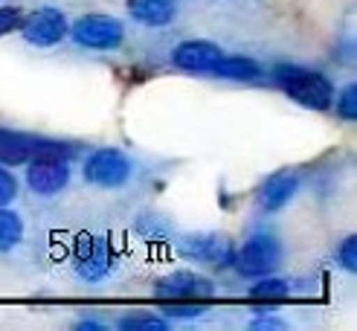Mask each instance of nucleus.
<instances>
[{
    "label": "nucleus",
    "mask_w": 357,
    "mask_h": 331,
    "mask_svg": "<svg viewBox=\"0 0 357 331\" xmlns=\"http://www.w3.org/2000/svg\"><path fill=\"white\" fill-rule=\"evenodd\" d=\"M84 180L99 189H122L134 174V160L122 148H96L84 160Z\"/></svg>",
    "instance_id": "nucleus-4"
},
{
    "label": "nucleus",
    "mask_w": 357,
    "mask_h": 331,
    "mask_svg": "<svg viewBox=\"0 0 357 331\" xmlns=\"http://www.w3.org/2000/svg\"><path fill=\"white\" fill-rule=\"evenodd\" d=\"M331 108L337 111V116H340L343 122H354L357 119V84L354 82H349L340 93H334Z\"/></svg>",
    "instance_id": "nucleus-18"
},
{
    "label": "nucleus",
    "mask_w": 357,
    "mask_h": 331,
    "mask_svg": "<svg viewBox=\"0 0 357 331\" xmlns=\"http://www.w3.org/2000/svg\"><path fill=\"white\" fill-rule=\"evenodd\" d=\"M296 192H299V174L294 169H282L259 186L256 201L264 213H279L296 198Z\"/></svg>",
    "instance_id": "nucleus-11"
},
{
    "label": "nucleus",
    "mask_w": 357,
    "mask_h": 331,
    "mask_svg": "<svg viewBox=\"0 0 357 331\" xmlns=\"http://www.w3.org/2000/svg\"><path fill=\"white\" fill-rule=\"evenodd\" d=\"M215 79H229V82H256L261 76V67L259 61L247 59V56H227L218 61V67L212 70Z\"/></svg>",
    "instance_id": "nucleus-14"
},
{
    "label": "nucleus",
    "mask_w": 357,
    "mask_h": 331,
    "mask_svg": "<svg viewBox=\"0 0 357 331\" xmlns=\"http://www.w3.org/2000/svg\"><path fill=\"white\" fill-rule=\"evenodd\" d=\"M76 328H82V331H105V325L96 323V320H79Z\"/></svg>",
    "instance_id": "nucleus-24"
},
{
    "label": "nucleus",
    "mask_w": 357,
    "mask_h": 331,
    "mask_svg": "<svg viewBox=\"0 0 357 331\" xmlns=\"http://www.w3.org/2000/svg\"><path fill=\"white\" fill-rule=\"evenodd\" d=\"M122 331H166L169 320L166 317H157V314H146V311H137V314H125L116 323Z\"/></svg>",
    "instance_id": "nucleus-17"
},
{
    "label": "nucleus",
    "mask_w": 357,
    "mask_h": 331,
    "mask_svg": "<svg viewBox=\"0 0 357 331\" xmlns=\"http://www.w3.org/2000/svg\"><path fill=\"white\" fill-rule=\"evenodd\" d=\"M151 293H154V300L169 302V305H174V302H206L215 296V282L198 270H172L163 279H157Z\"/></svg>",
    "instance_id": "nucleus-3"
},
{
    "label": "nucleus",
    "mask_w": 357,
    "mask_h": 331,
    "mask_svg": "<svg viewBox=\"0 0 357 331\" xmlns=\"http://www.w3.org/2000/svg\"><path fill=\"white\" fill-rule=\"evenodd\" d=\"M177 256L186 261H198V265H209V268H229L233 265L236 247L229 244L227 236L195 233V236H183L177 241Z\"/></svg>",
    "instance_id": "nucleus-8"
},
{
    "label": "nucleus",
    "mask_w": 357,
    "mask_h": 331,
    "mask_svg": "<svg viewBox=\"0 0 357 331\" xmlns=\"http://www.w3.org/2000/svg\"><path fill=\"white\" fill-rule=\"evenodd\" d=\"M337 265L349 273L357 270V238L354 236H346L340 241V247H337Z\"/></svg>",
    "instance_id": "nucleus-20"
},
{
    "label": "nucleus",
    "mask_w": 357,
    "mask_h": 331,
    "mask_svg": "<svg viewBox=\"0 0 357 331\" xmlns=\"http://www.w3.org/2000/svg\"><path fill=\"white\" fill-rule=\"evenodd\" d=\"M250 325H253V328H288V323L276 320V317H259V320H253Z\"/></svg>",
    "instance_id": "nucleus-23"
},
{
    "label": "nucleus",
    "mask_w": 357,
    "mask_h": 331,
    "mask_svg": "<svg viewBox=\"0 0 357 331\" xmlns=\"http://www.w3.org/2000/svg\"><path fill=\"white\" fill-rule=\"evenodd\" d=\"M284 250L276 236L271 233H256L250 236L233 256V268L247 276V279H259V276H271L282 268Z\"/></svg>",
    "instance_id": "nucleus-2"
},
{
    "label": "nucleus",
    "mask_w": 357,
    "mask_h": 331,
    "mask_svg": "<svg viewBox=\"0 0 357 331\" xmlns=\"http://www.w3.org/2000/svg\"><path fill=\"white\" fill-rule=\"evenodd\" d=\"M224 59V49L215 41H204V38H192L177 44L172 52L174 67L186 70V73H209L218 67V61Z\"/></svg>",
    "instance_id": "nucleus-10"
},
{
    "label": "nucleus",
    "mask_w": 357,
    "mask_h": 331,
    "mask_svg": "<svg viewBox=\"0 0 357 331\" xmlns=\"http://www.w3.org/2000/svg\"><path fill=\"white\" fill-rule=\"evenodd\" d=\"M128 12L137 24L169 26L177 17V0H128Z\"/></svg>",
    "instance_id": "nucleus-12"
},
{
    "label": "nucleus",
    "mask_w": 357,
    "mask_h": 331,
    "mask_svg": "<svg viewBox=\"0 0 357 331\" xmlns=\"http://www.w3.org/2000/svg\"><path fill=\"white\" fill-rule=\"evenodd\" d=\"M169 221H163L160 215H154V213H146L139 221H137V233L142 236V238H149V241H163L166 236H169Z\"/></svg>",
    "instance_id": "nucleus-19"
},
{
    "label": "nucleus",
    "mask_w": 357,
    "mask_h": 331,
    "mask_svg": "<svg viewBox=\"0 0 357 331\" xmlns=\"http://www.w3.org/2000/svg\"><path fill=\"white\" fill-rule=\"evenodd\" d=\"M73 41L84 49H116L125 41V26L114 15H82L76 24H70Z\"/></svg>",
    "instance_id": "nucleus-6"
},
{
    "label": "nucleus",
    "mask_w": 357,
    "mask_h": 331,
    "mask_svg": "<svg viewBox=\"0 0 357 331\" xmlns=\"http://www.w3.org/2000/svg\"><path fill=\"white\" fill-rule=\"evenodd\" d=\"M291 296V285L279 276H259L256 285L250 288V300L256 302H279V300H288Z\"/></svg>",
    "instance_id": "nucleus-16"
},
{
    "label": "nucleus",
    "mask_w": 357,
    "mask_h": 331,
    "mask_svg": "<svg viewBox=\"0 0 357 331\" xmlns=\"http://www.w3.org/2000/svg\"><path fill=\"white\" fill-rule=\"evenodd\" d=\"M24 241V218L9 206H0V253L15 250Z\"/></svg>",
    "instance_id": "nucleus-15"
},
{
    "label": "nucleus",
    "mask_w": 357,
    "mask_h": 331,
    "mask_svg": "<svg viewBox=\"0 0 357 331\" xmlns=\"http://www.w3.org/2000/svg\"><path fill=\"white\" fill-rule=\"evenodd\" d=\"M17 32H21V38L32 47H56L61 44L67 35H70V24L61 9H52V6H44V9H35L29 12L26 17H21V26H17Z\"/></svg>",
    "instance_id": "nucleus-7"
},
{
    "label": "nucleus",
    "mask_w": 357,
    "mask_h": 331,
    "mask_svg": "<svg viewBox=\"0 0 357 331\" xmlns=\"http://www.w3.org/2000/svg\"><path fill=\"white\" fill-rule=\"evenodd\" d=\"M21 17L24 15H21V9H17V6H0V38L21 26Z\"/></svg>",
    "instance_id": "nucleus-22"
},
{
    "label": "nucleus",
    "mask_w": 357,
    "mask_h": 331,
    "mask_svg": "<svg viewBox=\"0 0 357 331\" xmlns=\"http://www.w3.org/2000/svg\"><path fill=\"white\" fill-rule=\"evenodd\" d=\"M26 183L35 195H59L70 183V160H56V157H41V160H29Z\"/></svg>",
    "instance_id": "nucleus-9"
},
{
    "label": "nucleus",
    "mask_w": 357,
    "mask_h": 331,
    "mask_svg": "<svg viewBox=\"0 0 357 331\" xmlns=\"http://www.w3.org/2000/svg\"><path fill=\"white\" fill-rule=\"evenodd\" d=\"M273 82L279 84V91L284 96L308 111H328L334 102V93H337L326 73L302 67V64H276Z\"/></svg>",
    "instance_id": "nucleus-1"
},
{
    "label": "nucleus",
    "mask_w": 357,
    "mask_h": 331,
    "mask_svg": "<svg viewBox=\"0 0 357 331\" xmlns=\"http://www.w3.org/2000/svg\"><path fill=\"white\" fill-rule=\"evenodd\" d=\"M35 137L12 128H0V166H24L32 160Z\"/></svg>",
    "instance_id": "nucleus-13"
},
{
    "label": "nucleus",
    "mask_w": 357,
    "mask_h": 331,
    "mask_svg": "<svg viewBox=\"0 0 357 331\" xmlns=\"http://www.w3.org/2000/svg\"><path fill=\"white\" fill-rule=\"evenodd\" d=\"M116 268V253H114V244L105 238V236H82L76 244V253H73V270L82 282H102L108 279Z\"/></svg>",
    "instance_id": "nucleus-5"
},
{
    "label": "nucleus",
    "mask_w": 357,
    "mask_h": 331,
    "mask_svg": "<svg viewBox=\"0 0 357 331\" xmlns=\"http://www.w3.org/2000/svg\"><path fill=\"white\" fill-rule=\"evenodd\" d=\"M15 198H17V178L9 169L0 166V206L15 203Z\"/></svg>",
    "instance_id": "nucleus-21"
}]
</instances>
